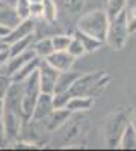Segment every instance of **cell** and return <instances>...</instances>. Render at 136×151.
I'll use <instances>...</instances> for the list:
<instances>
[{
    "mask_svg": "<svg viewBox=\"0 0 136 151\" xmlns=\"http://www.w3.org/2000/svg\"><path fill=\"white\" fill-rule=\"evenodd\" d=\"M94 101L91 97H71L67 104V109L73 112H85L92 107Z\"/></svg>",
    "mask_w": 136,
    "mask_h": 151,
    "instance_id": "16",
    "label": "cell"
},
{
    "mask_svg": "<svg viewBox=\"0 0 136 151\" xmlns=\"http://www.w3.org/2000/svg\"><path fill=\"white\" fill-rule=\"evenodd\" d=\"M127 6V0H107L106 2V12L109 20L115 18L117 15H119L122 11Z\"/></svg>",
    "mask_w": 136,
    "mask_h": 151,
    "instance_id": "20",
    "label": "cell"
},
{
    "mask_svg": "<svg viewBox=\"0 0 136 151\" xmlns=\"http://www.w3.org/2000/svg\"><path fill=\"white\" fill-rule=\"evenodd\" d=\"M118 147H119V148H122V150L136 148V133H135V130H133V127H132L130 124L126 127L124 133H122Z\"/></svg>",
    "mask_w": 136,
    "mask_h": 151,
    "instance_id": "19",
    "label": "cell"
},
{
    "mask_svg": "<svg viewBox=\"0 0 136 151\" xmlns=\"http://www.w3.org/2000/svg\"><path fill=\"white\" fill-rule=\"evenodd\" d=\"M73 36H76L77 40L83 44V47H85V50H86V53H91V52H95L97 48H100L104 42H101V41H98V40H95L94 36H89V35H86L85 32H82V30H79V29H76L74 30V35Z\"/></svg>",
    "mask_w": 136,
    "mask_h": 151,
    "instance_id": "15",
    "label": "cell"
},
{
    "mask_svg": "<svg viewBox=\"0 0 136 151\" xmlns=\"http://www.w3.org/2000/svg\"><path fill=\"white\" fill-rule=\"evenodd\" d=\"M67 52L71 55V56H74V58H80V56H83L85 53H86V50H85V47H83V44L77 40L76 36H73V40H71V42H70V45H68V48H67Z\"/></svg>",
    "mask_w": 136,
    "mask_h": 151,
    "instance_id": "24",
    "label": "cell"
},
{
    "mask_svg": "<svg viewBox=\"0 0 136 151\" xmlns=\"http://www.w3.org/2000/svg\"><path fill=\"white\" fill-rule=\"evenodd\" d=\"M30 17L32 18H42V2L41 3H30Z\"/></svg>",
    "mask_w": 136,
    "mask_h": 151,
    "instance_id": "28",
    "label": "cell"
},
{
    "mask_svg": "<svg viewBox=\"0 0 136 151\" xmlns=\"http://www.w3.org/2000/svg\"><path fill=\"white\" fill-rule=\"evenodd\" d=\"M71 92L70 91H60V92H53V107L55 109H64L67 107L70 98H71Z\"/></svg>",
    "mask_w": 136,
    "mask_h": 151,
    "instance_id": "22",
    "label": "cell"
},
{
    "mask_svg": "<svg viewBox=\"0 0 136 151\" xmlns=\"http://www.w3.org/2000/svg\"><path fill=\"white\" fill-rule=\"evenodd\" d=\"M30 42H32V35L24 36L21 40L9 44V56H17L23 52H26L27 48H30Z\"/></svg>",
    "mask_w": 136,
    "mask_h": 151,
    "instance_id": "21",
    "label": "cell"
},
{
    "mask_svg": "<svg viewBox=\"0 0 136 151\" xmlns=\"http://www.w3.org/2000/svg\"><path fill=\"white\" fill-rule=\"evenodd\" d=\"M14 9L17 11V14L21 20L30 17V2L29 0H17Z\"/></svg>",
    "mask_w": 136,
    "mask_h": 151,
    "instance_id": "25",
    "label": "cell"
},
{
    "mask_svg": "<svg viewBox=\"0 0 136 151\" xmlns=\"http://www.w3.org/2000/svg\"><path fill=\"white\" fill-rule=\"evenodd\" d=\"M12 83V77L8 74H0V100H3L8 89H9V86Z\"/></svg>",
    "mask_w": 136,
    "mask_h": 151,
    "instance_id": "27",
    "label": "cell"
},
{
    "mask_svg": "<svg viewBox=\"0 0 136 151\" xmlns=\"http://www.w3.org/2000/svg\"><path fill=\"white\" fill-rule=\"evenodd\" d=\"M2 6H6V5H5V3L2 2V0H0V8H2Z\"/></svg>",
    "mask_w": 136,
    "mask_h": 151,
    "instance_id": "35",
    "label": "cell"
},
{
    "mask_svg": "<svg viewBox=\"0 0 136 151\" xmlns=\"http://www.w3.org/2000/svg\"><path fill=\"white\" fill-rule=\"evenodd\" d=\"M2 2H3L6 6H12V8H14L15 3H17V0H2Z\"/></svg>",
    "mask_w": 136,
    "mask_h": 151,
    "instance_id": "33",
    "label": "cell"
},
{
    "mask_svg": "<svg viewBox=\"0 0 136 151\" xmlns=\"http://www.w3.org/2000/svg\"><path fill=\"white\" fill-rule=\"evenodd\" d=\"M35 56H36V53H35L33 48H27L26 52H23V53H20L17 56H11L9 60H8V64H6V74L8 76L15 74L27 60H30Z\"/></svg>",
    "mask_w": 136,
    "mask_h": 151,
    "instance_id": "11",
    "label": "cell"
},
{
    "mask_svg": "<svg viewBox=\"0 0 136 151\" xmlns=\"http://www.w3.org/2000/svg\"><path fill=\"white\" fill-rule=\"evenodd\" d=\"M42 18L48 24L58 20V5L55 0H42Z\"/></svg>",
    "mask_w": 136,
    "mask_h": 151,
    "instance_id": "18",
    "label": "cell"
},
{
    "mask_svg": "<svg viewBox=\"0 0 136 151\" xmlns=\"http://www.w3.org/2000/svg\"><path fill=\"white\" fill-rule=\"evenodd\" d=\"M33 50H35L36 56H40V58H42V59H45L47 56H50V55L55 52L52 38H42V40H40L38 42H35Z\"/></svg>",
    "mask_w": 136,
    "mask_h": 151,
    "instance_id": "17",
    "label": "cell"
},
{
    "mask_svg": "<svg viewBox=\"0 0 136 151\" xmlns=\"http://www.w3.org/2000/svg\"><path fill=\"white\" fill-rule=\"evenodd\" d=\"M9 48H6V50H2L0 52V68H2L3 65H6L8 64V60H9Z\"/></svg>",
    "mask_w": 136,
    "mask_h": 151,
    "instance_id": "30",
    "label": "cell"
},
{
    "mask_svg": "<svg viewBox=\"0 0 136 151\" xmlns=\"http://www.w3.org/2000/svg\"><path fill=\"white\" fill-rule=\"evenodd\" d=\"M38 73H40L41 92L53 94L55 92V86H56V80H58V76H59V71L56 68H53L45 59H41V64L38 67Z\"/></svg>",
    "mask_w": 136,
    "mask_h": 151,
    "instance_id": "6",
    "label": "cell"
},
{
    "mask_svg": "<svg viewBox=\"0 0 136 151\" xmlns=\"http://www.w3.org/2000/svg\"><path fill=\"white\" fill-rule=\"evenodd\" d=\"M129 124H130V115L124 109H118L106 116L103 124V137L109 148L118 147L121 136Z\"/></svg>",
    "mask_w": 136,
    "mask_h": 151,
    "instance_id": "3",
    "label": "cell"
},
{
    "mask_svg": "<svg viewBox=\"0 0 136 151\" xmlns=\"http://www.w3.org/2000/svg\"><path fill=\"white\" fill-rule=\"evenodd\" d=\"M130 32H129V20H127V11L124 9L119 15L109 21V30L106 42L114 50H122L127 42Z\"/></svg>",
    "mask_w": 136,
    "mask_h": 151,
    "instance_id": "5",
    "label": "cell"
},
{
    "mask_svg": "<svg viewBox=\"0 0 136 151\" xmlns=\"http://www.w3.org/2000/svg\"><path fill=\"white\" fill-rule=\"evenodd\" d=\"M62 2H64L65 9L71 15H77L83 9V5H85V0H62Z\"/></svg>",
    "mask_w": 136,
    "mask_h": 151,
    "instance_id": "26",
    "label": "cell"
},
{
    "mask_svg": "<svg viewBox=\"0 0 136 151\" xmlns=\"http://www.w3.org/2000/svg\"><path fill=\"white\" fill-rule=\"evenodd\" d=\"M45 60L58 71H67V70H71L76 58L71 56L67 50H60V52H53L50 56L45 58Z\"/></svg>",
    "mask_w": 136,
    "mask_h": 151,
    "instance_id": "10",
    "label": "cell"
},
{
    "mask_svg": "<svg viewBox=\"0 0 136 151\" xmlns=\"http://www.w3.org/2000/svg\"><path fill=\"white\" fill-rule=\"evenodd\" d=\"M70 116H71V110H68L67 107H64V109H53V112L50 113V115L45 116L42 121H38V122L42 124V127L47 132H55V130L62 127L64 124H67Z\"/></svg>",
    "mask_w": 136,
    "mask_h": 151,
    "instance_id": "8",
    "label": "cell"
},
{
    "mask_svg": "<svg viewBox=\"0 0 136 151\" xmlns=\"http://www.w3.org/2000/svg\"><path fill=\"white\" fill-rule=\"evenodd\" d=\"M41 59L42 58H40V56H35V58H32L30 60H27L26 64H24L15 74H12L11 77H12V80L14 82H23L24 79L27 77V76H30L36 68L40 67V64H41Z\"/></svg>",
    "mask_w": 136,
    "mask_h": 151,
    "instance_id": "14",
    "label": "cell"
},
{
    "mask_svg": "<svg viewBox=\"0 0 136 151\" xmlns=\"http://www.w3.org/2000/svg\"><path fill=\"white\" fill-rule=\"evenodd\" d=\"M109 82L110 76L104 74V71L80 74V77L70 88V92L73 97H98Z\"/></svg>",
    "mask_w": 136,
    "mask_h": 151,
    "instance_id": "1",
    "label": "cell"
},
{
    "mask_svg": "<svg viewBox=\"0 0 136 151\" xmlns=\"http://www.w3.org/2000/svg\"><path fill=\"white\" fill-rule=\"evenodd\" d=\"M80 77V73L77 71H59L58 80H56V86H55V92H60V91H70V88L73 86V83Z\"/></svg>",
    "mask_w": 136,
    "mask_h": 151,
    "instance_id": "12",
    "label": "cell"
},
{
    "mask_svg": "<svg viewBox=\"0 0 136 151\" xmlns=\"http://www.w3.org/2000/svg\"><path fill=\"white\" fill-rule=\"evenodd\" d=\"M6 48H9V45L3 41V38L0 36V52H2V50H6Z\"/></svg>",
    "mask_w": 136,
    "mask_h": 151,
    "instance_id": "32",
    "label": "cell"
},
{
    "mask_svg": "<svg viewBox=\"0 0 136 151\" xmlns=\"http://www.w3.org/2000/svg\"><path fill=\"white\" fill-rule=\"evenodd\" d=\"M130 125L133 127V130H135V133H136V110L133 112V115L130 116Z\"/></svg>",
    "mask_w": 136,
    "mask_h": 151,
    "instance_id": "31",
    "label": "cell"
},
{
    "mask_svg": "<svg viewBox=\"0 0 136 151\" xmlns=\"http://www.w3.org/2000/svg\"><path fill=\"white\" fill-rule=\"evenodd\" d=\"M109 17L104 9H94L85 14L77 21V29L85 32L86 35L94 36L95 40L106 42L107 30H109Z\"/></svg>",
    "mask_w": 136,
    "mask_h": 151,
    "instance_id": "2",
    "label": "cell"
},
{
    "mask_svg": "<svg viewBox=\"0 0 136 151\" xmlns=\"http://www.w3.org/2000/svg\"><path fill=\"white\" fill-rule=\"evenodd\" d=\"M127 20H129V32L136 33V9H133L132 12L127 11Z\"/></svg>",
    "mask_w": 136,
    "mask_h": 151,
    "instance_id": "29",
    "label": "cell"
},
{
    "mask_svg": "<svg viewBox=\"0 0 136 151\" xmlns=\"http://www.w3.org/2000/svg\"><path fill=\"white\" fill-rule=\"evenodd\" d=\"M33 30H35V18L29 17V18L21 20L14 29H11V30H9L5 36H2V38H3V41L9 45V44H12V42L21 40V38H24V36L32 35Z\"/></svg>",
    "mask_w": 136,
    "mask_h": 151,
    "instance_id": "7",
    "label": "cell"
},
{
    "mask_svg": "<svg viewBox=\"0 0 136 151\" xmlns=\"http://www.w3.org/2000/svg\"><path fill=\"white\" fill-rule=\"evenodd\" d=\"M53 94H45V92H41L38 100H36V104H35V109H33V113L30 119L33 121H42L45 116H48L50 113L53 112Z\"/></svg>",
    "mask_w": 136,
    "mask_h": 151,
    "instance_id": "9",
    "label": "cell"
},
{
    "mask_svg": "<svg viewBox=\"0 0 136 151\" xmlns=\"http://www.w3.org/2000/svg\"><path fill=\"white\" fill-rule=\"evenodd\" d=\"M71 40H73V36H70V35H55V36H52L55 52L67 50L68 45H70V42H71Z\"/></svg>",
    "mask_w": 136,
    "mask_h": 151,
    "instance_id": "23",
    "label": "cell"
},
{
    "mask_svg": "<svg viewBox=\"0 0 136 151\" xmlns=\"http://www.w3.org/2000/svg\"><path fill=\"white\" fill-rule=\"evenodd\" d=\"M29 2H30V3H41L42 0H29Z\"/></svg>",
    "mask_w": 136,
    "mask_h": 151,
    "instance_id": "34",
    "label": "cell"
},
{
    "mask_svg": "<svg viewBox=\"0 0 136 151\" xmlns=\"http://www.w3.org/2000/svg\"><path fill=\"white\" fill-rule=\"evenodd\" d=\"M41 94V85H40V73L36 68L30 76H27L23 80V100H21V109L23 115L26 119H30L36 100Z\"/></svg>",
    "mask_w": 136,
    "mask_h": 151,
    "instance_id": "4",
    "label": "cell"
},
{
    "mask_svg": "<svg viewBox=\"0 0 136 151\" xmlns=\"http://www.w3.org/2000/svg\"><path fill=\"white\" fill-rule=\"evenodd\" d=\"M21 21V18L18 17L17 11L12 6H2L0 8V26L6 27V29H14L17 24Z\"/></svg>",
    "mask_w": 136,
    "mask_h": 151,
    "instance_id": "13",
    "label": "cell"
}]
</instances>
